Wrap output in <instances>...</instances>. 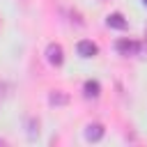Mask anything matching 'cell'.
Instances as JSON below:
<instances>
[{
	"mask_svg": "<svg viewBox=\"0 0 147 147\" xmlns=\"http://www.w3.org/2000/svg\"><path fill=\"white\" fill-rule=\"evenodd\" d=\"M0 142H2V140H0Z\"/></svg>",
	"mask_w": 147,
	"mask_h": 147,
	"instance_id": "9",
	"label": "cell"
},
{
	"mask_svg": "<svg viewBox=\"0 0 147 147\" xmlns=\"http://www.w3.org/2000/svg\"><path fill=\"white\" fill-rule=\"evenodd\" d=\"M103 133H106V129L101 124H87V129H85V138L90 142H99L103 138Z\"/></svg>",
	"mask_w": 147,
	"mask_h": 147,
	"instance_id": "5",
	"label": "cell"
},
{
	"mask_svg": "<svg viewBox=\"0 0 147 147\" xmlns=\"http://www.w3.org/2000/svg\"><path fill=\"white\" fill-rule=\"evenodd\" d=\"M48 103H51V106H67V103H69V94L62 92V90H53V92L48 94Z\"/></svg>",
	"mask_w": 147,
	"mask_h": 147,
	"instance_id": "7",
	"label": "cell"
},
{
	"mask_svg": "<svg viewBox=\"0 0 147 147\" xmlns=\"http://www.w3.org/2000/svg\"><path fill=\"white\" fill-rule=\"evenodd\" d=\"M76 51H78V55H80V57H94V55L99 53L96 44H94V41H90V39H80V41H78V46H76Z\"/></svg>",
	"mask_w": 147,
	"mask_h": 147,
	"instance_id": "3",
	"label": "cell"
},
{
	"mask_svg": "<svg viewBox=\"0 0 147 147\" xmlns=\"http://www.w3.org/2000/svg\"><path fill=\"white\" fill-rule=\"evenodd\" d=\"M83 94H85L87 99H99V94H101V85H99V80H85V85H83Z\"/></svg>",
	"mask_w": 147,
	"mask_h": 147,
	"instance_id": "6",
	"label": "cell"
},
{
	"mask_svg": "<svg viewBox=\"0 0 147 147\" xmlns=\"http://www.w3.org/2000/svg\"><path fill=\"white\" fill-rule=\"evenodd\" d=\"M46 60H48V64H53V67H62V62H64V51H62V46L55 44V41H51V44L46 46Z\"/></svg>",
	"mask_w": 147,
	"mask_h": 147,
	"instance_id": "1",
	"label": "cell"
},
{
	"mask_svg": "<svg viewBox=\"0 0 147 147\" xmlns=\"http://www.w3.org/2000/svg\"><path fill=\"white\" fill-rule=\"evenodd\" d=\"M115 48H117V53L124 55V57H131V55H138V53H140V44L133 41V39H119V41L115 44Z\"/></svg>",
	"mask_w": 147,
	"mask_h": 147,
	"instance_id": "2",
	"label": "cell"
},
{
	"mask_svg": "<svg viewBox=\"0 0 147 147\" xmlns=\"http://www.w3.org/2000/svg\"><path fill=\"white\" fill-rule=\"evenodd\" d=\"M142 5H145V7H147V0H142Z\"/></svg>",
	"mask_w": 147,
	"mask_h": 147,
	"instance_id": "8",
	"label": "cell"
},
{
	"mask_svg": "<svg viewBox=\"0 0 147 147\" xmlns=\"http://www.w3.org/2000/svg\"><path fill=\"white\" fill-rule=\"evenodd\" d=\"M106 23H108V28H113V30H126V28H129V21H126V18H124L119 11H115V14H108Z\"/></svg>",
	"mask_w": 147,
	"mask_h": 147,
	"instance_id": "4",
	"label": "cell"
}]
</instances>
